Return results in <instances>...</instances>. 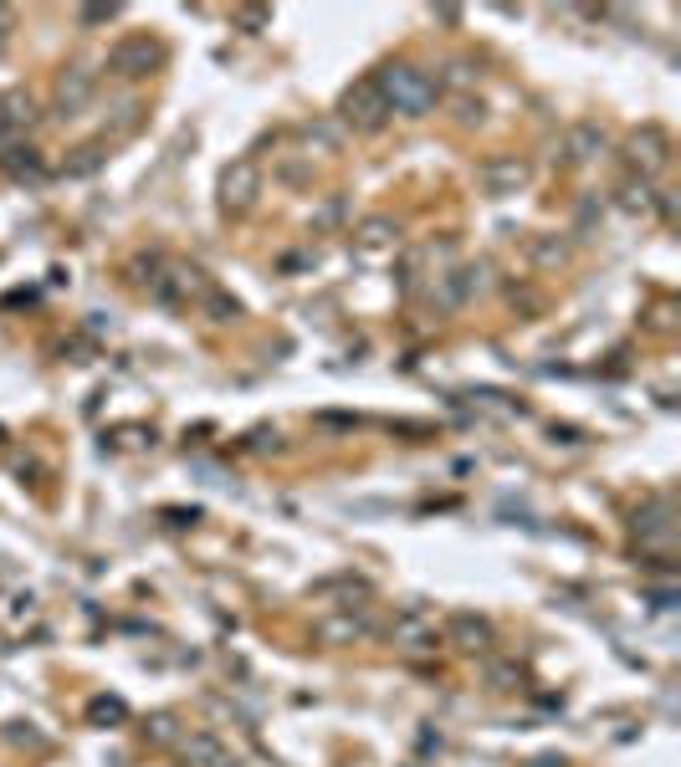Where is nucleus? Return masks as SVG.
<instances>
[{"instance_id":"b1692460","label":"nucleus","mask_w":681,"mask_h":767,"mask_svg":"<svg viewBox=\"0 0 681 767\" xmlns=\"http://www.w3.org/2000/svg\"><path fill=\"white\" fill-rule=\"evenodd\" d=\"M118 16V6H88V11H82V21H88V26H98V21H113Z\"/></svg>"},{"instance_id":"9d476101","label":"nucleus","mask_w":681,"mask_h":767,"mask_svg":"<svg viewBox=\"0 0 681 767\" xmlns=\"http://www.w3.org/2000/svg\"><path fill=\"white\" fill-rule=\"evenodd\" d=\"M88 98H93V72L72 67V72L57 77V113L62 118H77L82 108H88Z\"/></svg>"},{"instance_id":"a211bd4d","label":"nucleus","mask_w":681,"mask_h":767,"mask_svg":"<svg viewBox=\"0 0 681 767\" xmlns=\"http://www.w3.org/2000/svg\"><path fill=\"white\" fill-rule=\"evenodd\" d=\"M308 149L338 154V128H333V123H308Z\"/></svg>"},{"instance_id":"0eeeda50","label":"nucleus","mask_w":681,"mask_h":767,"mask_svg":"<svg viewBox=\"0 0 681 767\" xmlns=\"http://www.w3.org/2000/svg\"><path fill=\"white\" fill-rule=\"evenodd\" d=\"M477 179H482V190H487V195L502 200V195H518V190L528 185V179H533V164L518 159V154H492V159L482 164Z\"/></svg>"},{"instance_id":"423d86ee","label":"nucleus","mask_w":681,"mask_h":767,"mask_svg":"<svg viewBox=\"0 0 681 767\" xmlns=\"http://www.w3.org/2000/svg\"><path fill=\"white\" fill-rule=\"evenodd\" d=\"M482 277H487V266H451V272L436 277L431 302H436L441 312H456V307H466V302L482 292Z\"/></svg>"},{"instance_id":"5701e85b","label":"nucleus","mask_w":681,"mask_h":767,"mask_svg":"<svg viewBox=\"0 0 681 767\" xmlns=\"http://www.w3.org/2000/svg\"><path fill=\"white\" fill-rule=\"evenodd\" d=\"M344 220V200H328L323 210H318V225H338Z\"/></svg>"},{"instance_id":"4468645a","label":"nucleus","mask_w":681,"mask_h":767,"mask_svg":"<svg viewBox=\"0 0 681 767\" xmlns=\"http://www.w3.org/2000/svg\"><path fill=\"white\" fill-rule=\"evenodd\" d=\"M451 640H456L461 650H487V645H492V629H487V619H477V614H456V619H451Z\"/></svg>"},{"instance_id":"ddd939ff","label":"nucleus","mask_w":681,"mask_h":767,"mask_svg":"<svg viewBox=\"0 0 681 767\" xmlns=\"http://www.w3.org/2000/svg\"><path fill=\"white\" fill-rule=\"evenodd\" d=\"M108 164V144H82L72 149V159H62V179H88Z\"/></svg>"},{"instance_id":"2eb2a0df","label":"nucleus","mask_w":681,"mask_h":767,"mask_svg":"<svg viewBox=\"0 0 681 767\" xmlns=\"http://www.w3.org/2000/svg\"><path fill=\"white\" fill-rule=\"evenodd\" d=\"M395 645H400V650H431V645H436V629L410 614V619L395 624Z\"/></svg>"},{"instance_id":"f257e3e1","label":"nucleus","mask_w":681,"mask_h":767,"mask_svg":"<svg viewBox=\"0 0 681 767\" xmlns=\"http://www.w3.org/2000/svg\"><path fill=\"white\" fill-rule=\"evenodd\" d=\"M374 82H379V93H385L390 113H405V118L431 113L436 108V93H441V82L425 72V67H415V62H395L385 72H374Z\"/></svg>"},{"instance_id":"aec40b11","label":"nucleus","mask_w":681,"mask_h":767,"mask_svg":"<svg viewBox=\"0 0 681 767\" xmlns=\"http://www.w3.org/2000/svg\"><path fill=\"white\" fill-rule=\"evenodd\" d=\"M149 737L154 742H175V716H154L149 721Z\"/></svg>"},{"instance_id":"6e6552de","label":"nucleus","mask_w":681,"mask_h":767,"mask_svg":"<svg viewBox=\"0 0 681 767\" xmlns=\"http://www.w3.org/2000/svg\"><path fill=\"white\" fill-rule=\"evenodd\" d=\"M180 752H185L190 767H241L236 752H231L221 737H210V732H190V737L180 742Z\"/></svg>"},{"instance_id":"f8f14e48","label":"nucleus","mask_w":681,"mask_h":767,"mask_svg":"<svg viewBox=\"0 0 681 767\" xmlns=\"http://www.w3.org/2000/svg\"><path fill=\"white\" fill-rule=\"evenodd\" d=\"M313 635H318V640H328V645H354V640H364V635H369V624H364L359 614H328V619H318V624H313Z\"/></svg>"},{"instance_id":"393cba45","label":"nucleus","mask_w":681,"mask_h":767,"mask_svg":"<svg viewBox=\"0 0 681 767\" xmlns=\"http://www.w3.org/2000/svg\"><path fill=\"white\" fill-rule=\"evenodd\" d=\"M456 87H472V62H451V72H446Z\"/></svg>"},{"instance_id":"39448f33","label":"nucleus","mask_w":681,"mask_h":767,"mask_svg":"<svg viewBox=\"0 0 681 767\" xmlns=\"http://www.w3.org/2000/svg\"><path fill=\"white\" fill-rule=\"evenodd\" d=\"M625 159L641 169V179H646V174H661L666 159H671V139H666V128H656V123L635 128L630 139H625Z\"/></svg>"},{"instance_id":"4be33fe9","label":"nucleus","mask_w":681,"mask_h":767,"mask_svg":"<svg viewBox=\"0 0 681 767\" xmlns=\"http://www.w3.org/2000/svg\"><path fill=\"white\" fill-rule=\"evenodd\" d=\"M93 716L98 721H118L123 716V701H93Z\"/></svg>"},{"instance_id":"1a4fd4ad","label":"nucleus","mask_w":681,"mask_h":767,"mask_svg":"<svg viewBox=\"0 0 681 767\" xmlns=\"http://www.w3.org/2000/svg\"><path fill=\"white\" fill-rule=\"evenodd\" d=\"M31 123H36V98L26 93V87H11V93H0V133H6V139L26 133Z\"/></svg>"},{"instance_id":"7ed1b4c3","label":"nucleus","mask_w":681,"mask_h":767,"mask_svg":"<svg viewBox=\"0 0 681 767\" xmlns=\"http://www.w3.org/2000/svg\"><path fill=\"white\" fill-rule=\"evenodd\" d=\"M262 195V164L257 159H231L221 169V210L226 215H246Z\"/></svg>"},{"instance_id":"f03ea898","label":"nucleus","mask_w":681,"mask_h":767,"mask_svg":"<svg viewBox=\"0 0 681 767\" xmlns=\"http://www.w3.org/2000/svg\"><path fill=\"white\" fill-rule=\"evenodd\" d=\"M338 118H344L354 133H379L390 123V103L385 93H379V82L374 77H359L344 98H338Z\"/></svg>"},{"instance_id":"f3484780","label":"nucleus","mask_w":681,"mask_h":767,"mask_svg":"<svg viewBox=\"0 0 681 767\" xmlns=\"http://www.w3.org/2000/svg\"><path fill=\"white\" fill-rule=\"evenodd\" d=\"M359 241H364V246H390V241H395V225H390L385 215H374V220L359 225Z\"/></svg>"},{"instance_id":"dca6fc26","label":"nucleus","mask_w":681,"mask_h":767,"mask_svg":"<svg viewBox=\"0 0 681 767\" xmlns=\"http://www.w3.org/2000/svg\"><path fill=\"white\" fill-rule=\"evenodd\" d=\"M620 205H625L630 215H651V210H656V190L646 185V179H630V185L620 190Z\"/></svg>"},{"instance_id":"a878e982","label":"nucleus","mask_w":681,"mask_h":767,"mask_svg":"<svg viewBox=\"0 0 681 767\" xmlns=\"http://www.w3.org/2000/svg\"><path fill=\"white\" fill-rule=\"evenodd\" d=\"M11 26H16V11H6V6H0V47H6V36H11Z\"/></svg>"},{"instance_id":"9b49d317","label":"nucleus","mask_w":681,"mask_h":767,"mask_svg":"<svg viewBox=\"0 0 681 767\" xmlns=\"http://www.w3.org/2000/svg\"><path fill=\"white\" fill-rule=\"evenodd\" d=\"M600 149H605V128L600 123H574L569 128V139H564V159L569 164H589Z\"/></svg>"},{"instance_id":"412c9836","label":"nucleus","mask_w":681,"mask_h":767,"mask_svg":"<svg viewBox=\"0 0 681 767\" xmlns=\"http://www.w3.org/2000/svg\"><path fill=\"white\" fill-rule=\"evenodd\" d=\"M236 26L257 31V26H267V11H262V6H241V11H236Z\"/></svg>"},{"instance_id":"20e7f679","label":"nucleus","mask_w":681,"mask_h":767,"mask_svg":"<svg viewBox=\"0 0 681 767\" xmlns=\"http://www.w3.org/2000/svg\"><path fill=\"white\" fill-rule=\"evenodd\" d=\"M159 62H164V47L154 36H123L118 47L108 52V77H149V72H159Z\"/></svg>"},{"instance_id":"6ab92c4d","label":"nucleus","mask_w":681,"mask_h":767,"mask_svg":"<svg viewBox=\"0 0 681 767\" xmlns=\"http://www.w3.org/2000/svg\"><path fill=\"white\" fill-rule=\"evenodd\" d=\"M134 128H139V103H123L118 123H113V139H123V133H134Z\"/></svg>"}]
</instances>
